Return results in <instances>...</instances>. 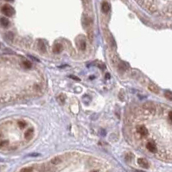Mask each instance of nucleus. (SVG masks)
I'll list each match as a JSON object with an SVG mask.
<instances>
[{
	"label": "nucleus",
	"instance_id": "20e7f679",
	"mask_svg": "<svg viewBox=\"0 0 172 172\" xmlns=\"http://www.w3.org/2000/svg\"><path fill=\"white\" fill-rule=\"evenodd\" d=\"M146 149L150 152H152V153H156V150H158L156 145L155 144V143H152V142H148L146 144Z\"/></svg>",
	"mask_w": 172,
	"mask_h": 172
},
{
	"label": "nucleus",
	"instance_id": "7ed1b4c3",
	"mask_svg": "<svg viewBox=\"0 0 172 172\" xmlns=\"http://www.w3.org/2000/svg\"><path fill=\"white\" fill-rule=\"evenodd\" d=\"M136 131H137L138 133L142 137H146V136H148L149 134V131L148 129H147L145 126H137V128H136Z\"/></svg>",
	"mask_w": 172,
	"mask_h": 172
},
{
	"label": "nucleus",
	"instance_id": "1a4fd4ad",
	"mask_svg": "<svg viewBox=\"0 0 172 172\" xmlns=\"http://www.w3.org/2000/svg\"><path fill=\"white\" fill-rule=\"evenodd\" d=\"M62 159L60 156H56V158L51 159V164H54V165H57V164H62Z\"/></svg>",
	"mask_w": 172,
	"mask_h": 172
},
{
	"label": "nucleus",
	"instance_id": "a211bd4d",
	"mask_svg": "<svg viewBox=\"0 0 172 172\" xmlns=\"http://www.w3.org/2000/svg\"><path fill=\"white\" fill-rule=\"evenodd\" d=\"M59 100H60V101L62 102V103H64L65 102V100H66V96L64 95V94H61V95L59 96Z\"/></svg>",
	"mask_w": 172,
	"mask_h": 172
},
{
	"label": "nucleus",
	"instance_id": "f257e3e1",
	"mask_svg": "<svg viewBox=\"0 0 172 172\" xmlns=\"http://www.w3.org/2000/svg\"><path fill=\"white\" fill-rule=\"evenodd\" d=\"M1 10H2V12H3L5 16H12L13 15H14V13H15L14 9H13L12 7H11L10 5H9V4L4 5V6L2 7Z\"/></svg>",
	"mask_w": 172,
	"mask_h": 172
},
{
	"label": "nucleus",
	"instance_id": "6e6552de",
	"mask_svg": "<svg viewBox=\"0 0 172 172\" xmlns=\"http://www.w3.org/2000/svg\"><path fill=\"white\" fill-rule=\"evenodd\" d=\"M102 10H103V12L105 13H107L109 10H110L111 7H110V4H109L108 3H106V2H104L103 4H102Z\"/></svg>",
	"mask_w": 172,
	"mask_h": 172
},
{
	"label": "nucleus",
	"instance_id": "f3484780",
	"mask_svg": "<svg viewBox=\"0 0 172 172\" xmlns=\"http://www.w3.org/2000/svg\"><path fill=\"white\" fill-rule=\"evenodd\" d=\"M32 170H33V169L31 167H26L21 170L20 172H32Z\"/></svg>",
	"mask_w": 172,
	"mask_h": 172
},
{
	"label": "nucleus",
	"instance_id": "dca6fc26",
	"mask_svg": "<svg viewBox=\"0 0 172 172\" xmlns=\"http://www.w3.org/2000/svg\"><path fill=\"white\" fill-rule=\"evenodd\" d=\"M165 97L170 100H172V92H165Z\"/></svg>",
	"mask_w": 172,
	"mask_h": 172
},
{
	"label": "nucleus",
	"instance_id": "ddd939ff",
	"mask_svg": "<svg viewBox=\"0 0 172 172\" xmlns=\"http://www.w3.org/2000/svg\"><path fill=\"white\" fill-rule=\"evenodd\" d=\"M0 24H1V25L4 26V27H7V26H9V24H10V22H9V20L7 19L6 18H0Z\"/></svg>",
	"mask_w": 172,
	"mask_h": 172
},
{
	"label": "nucleus",
	"instance_id": "9d476101",
	"mask_svg": "<svg viewBox=\"0 0 172 172\" xmlns=\"http://www.w3.org/2000/svg\"><path fill=\"white\" fill-rule=\"evenodd\" d=\"M33 134H34V130L30 128V129H29L27 132H25V134H24V137H25L26 139H30L32 137H33Z\"/></svg>",
	"mask_w": 172,
	"mask_h": 172
},
{
	"label": "nucleus",
	"instance_id": "2eb2a0df",
	"mask_svg": "<svg viewBox=\"0 0 172 172\" xmlns=\"http://www.w3.org/2000/svg\"><path fill=\"white\" fill-rule=\"evenodd\" d=\"M108 41H109V42H110V45H111L112 47H113V48H116V42H115L114 39L112 38V36L109 37Z\"/></svg>",
	"mask_w": 172,
	"mask_h": 172
},
{
	"label": "nucleus",
	"instance_id": "f03ea898",
	"mask_svg": "<svg viewBox=\"0 0 172 172\" xmlns=\"http://www.w3.org/2000/svg\"><path fill=\"white\" fill-rule=\"evenodd\" d=\"M39 171L40 172H56V169L53 166L50 165V164H42L39 168Z\"/></svg>",
	"mask_w": 172,
	"mask_h": 172
},
{
	"label": "nucleus",
	"instance_id": "9b49d317",
	"mask_svg": "<svg viewBox=\"0 0 172 172\" xmlns=\"http://www.w3.org/2000/svg\"><path fill=\"white\" fill-rule=\"evenodd\" d=\"M149 89H150L152 92H154V94H158V92H159V88L154 84L149 85Z\"/></svg>",
	"mask_w": 172,
	"mask_h": 172
},
{
	"label": "nucleus",
	"instance_id": "4be33fe9",
	"mask_svg": "<svg viewBox=\"0 0 172 172\" xmlns=\"http://www.w3.org/2000/svg\"><path fill=\"white\" fill-rule=\"evenodd\" d=\"M8 144V142L7 141H4V142H1V144H0V147H4L5 146V145Z\"/></svg>",
	"mask_w": 172,
	"mask_h": 172
},
{
	"label": "nucleus",
	"instance_id": "aec40b11",
	"mask_svg": "<svg viewBox=\"0 0 172 172\" xmlns=\"http://www.w3.org/2000/svg\"><path fill=\"white\" fill-rule=\"evenodd\" d=\"M83 3L85 4L86 6H88V5H90V4H91V0H83Z\"/></svg>",
	"mask_w": 172,
	"mask_h": 172
},
{
	"label": "nucleus",
	"instance_id": "393cba45",
	"mask_svg": "<svg viewBox=\"0 0 172 172\" xmlns=\"http://www.w3.org/2000/svg\"><path fill=\"white\" fill-rule=\"evenodd\" d=\"M92 172H98V171H92Z\"/></svg>",
	"mask_w": 172,
	"mask_h": 172
},
{
	"label": "nucleus",
	"instance_id": "b1692460",
	"mask_svg": "<svg viewBox=\"0 0 172 172\" xmlns=\"http://www.w3.org/2000/svg\"><path fill=\"white\" fill-rule=\"evenodd\" d=\"M136 172H144V171H141V170H136Z\"/></svg>",
	"mask_w": 172,
	"mask_h": 172
},
{
	"label": "nucleus",
	"instance_id": "f8f14e48",
	"mask_svg": "<svg viewBox=\"0 0 172 172\" xmlns=\"http://www.w3.org/2000/svg\"><path fill=\"white\" fill-rule=\"evenodd\" d=\"M53 51L54 53H56V54H59L62 51V46L61 44H56L53 48Z\"/></svg>",
	"mask_w": 172,
	"mask_h": 172
},
{
	"label": "nucleus",
	"instance_id": "6ab92c4d",
	"mask_svg": "<svg viewBox=\"0 0 172 172\" xmlns=\"http://www.w3.org/2000/svg\"><path fill=\"white\" fill-rule=\"evenodd\" d=\"M18 126H20V128H22H22H24L26 126V123L24 121H19L18 122Z\"/></svg>",
	"mask_w": 172,
	"mask_h": 172
},
{
	"label": "nucleus",
	"instance_id": "0eeeda50",
	"mask_svg": "<svg viewBox=\"0 0 172 172\" xmlns=\"http://www.w3.org/2000/svg\"><path fill=\"white\" fill-rule=\"evenodd\" d=\"M37 48L38 50L41 51V52H46V46H45L44 42H43L42 40H39L37 42Z\"/></svg>",
	"mask_w": 172,
	"mask_h": 172
},
{
	"label": "nucleus",
	"instance_id": "423d86ee",
	"mask_svg": "<svg viewBox=\"0 0 172 172\" xmlns=\"http://www.w3.org/2000/svg\"><path fill=\"white\" fill-rule=\"evenodd\" d=\"M76 42H77V45H78V48L81 51L86 50V42H85L84 39H79Z\"/></svg>",
	"mask_w": 172,
	"mask_h": 172
},
{
	"label": "nucleus",
	"instance_id": "412c9836",
	"mask_svg": "<svg viewBox=\"0 0 172 172\" xmlns=\"http://www.w3.org/2000/svg\"><path fill=\"white\" fill-rule=\"evenodd\" d=\"M69 78H71V79H74V80H77V81H80V79L78 78V77H76V76H74V75H69Z\"/></svg>",
	"mask_w": 172,
	"mask_h": 172
},
{
	"label": "nucleus",
	"instance_id": "4468645a",
	"mask_svg": "<svg viewBox=\"0 0 172 172\" xmlns=\"http://www.w3.org/2000/svg\"><path fill=\"white\" fill-rule=\"evenodd\" d=\"M22 66H24V68H31V63L29 61H26V60H24V61H22Z\"/></svg>",
	"mask_w": 172,
	"mask_h": 172
},
{
	"label": "nucleus",
	"instance_id": "5701e85b",
	"mask_svg": "<svg viewBox=\"0 0 172 172\" xmlns=\"http://www.w3.org/2000/svg\"><path fill=\"white\" fill-rule=\"evenodd\" d=\"M168 118H169V120L172 123V111H170L169 112V115H168Z\"/></svg>",
	"mask_w": 172,
	"mask_h": 172
},
{
	"label": "nucleus",
	"instance_id": "39448f33",
	"mask_svg": "<svg viewBox=\"0 0 172 172\" xmlns=\"http://www.w3.org/2000/svg\"><path fill=\"white\" fill-rule=\"evenodd\" d=\"M138 164H139V166L144 168V169L149 168V162L147 161L146 159H144V158H139V159L138 160Z\"/></svg>",
	"mask_w": 172,
	"mask_h": 172
}]
</instances>
